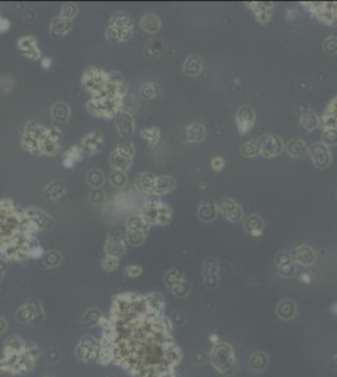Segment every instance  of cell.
I'll return each instance as SVG.
<instances>
[{
  "mask_svg": "<svg viewBox=\"0 0 337 377\" xmlns=\"http://www.w3.org/2000/svg\"><path fill=\"white\" fill-rule=\"evenodd\" d=\"M140 217L149 225L165 226L171 222L172 210L170 205L163 203L158 195L151 194V195H147L146 203L142 206Z\"/></svg>",
  "mask_w": 337,
  "mask_h": 377,
  "instance_id": "obj_1",
  "label": "cell"
},
{
  "mask_svg": "<svg viewBox=\"0 0 337 377\" xmlns=\"http://www.w3.org/2000/svg\"><path fill=\"white\" fill-rule=\"evenodd\" d=\"M209 360L212 362L213 367L223 375H230L236 370V357H234L233 348L227 343L218 342L212 348Z\"/></svg>",
  "mask_w": 337,
  "mask_h": 377,
  "instance_id": "obj_2",
  "label": "cell"
},
{
  "mask_svg": "<svg viewBox=\"0 0 337 377\" xmlns=\"http://www.w3.org/2000/svg\"><path fill=\"white\" fill-rule=\"evenodd\" d=\"M303 6L312 11L320 22L330 27L337 25V1H302Z\"/></svg>",
  "mask_w": 337,
  "mask_h": 377,
  "instance_id": "obj_3",
  "label": "cell"
},
{
  "mask_svg": "<svg viewBox=\"0 0 337 377\" xmlns=\"http://www.w3.org/2000/svg\"><path fill=\"white\" fill-rule=\"evenodd\" d=\"M135 150L131 144L120 145L112 152L110 157L111 165L116 169V171H125L131 165Z\"/></svg>",
  "mask_w": 337,
  "mask_h": 377,
  "instance_id": "obj_4",
  "label": "cell"
},
{
  "mask_svg": "<svg viewBox=\"0 0 337 377\" xmlns=\"http://www.w3.org/2000/svg\"><path fill=\"white\" fill-rule=\"evenodd\" d=\"M218 212L227 220L232 223H239L243 220V209L232 198H222L217 201Z\"/></svg>",
  "mask_w": 337,
  "mask_h": 377,
  "instance_id": "obj_5",
  "label": "cell"
},
{
  "mask_svg": "<svg viewBox=\"0 0 337 377\" xmlns=\"http://www.w3.org/2000/svg\"><path fill=\"white\" fill-rule=\"evenodd\" d=\"M308 155L312 158L313 165L317 169H326L331 165L332 153L331 149L322 142H316L308 148Z\"/></svg>",
  "mask_w": 337,
  "mask_h": 377,
  "instance_id": "obj_6",
  "label": "cell"
},
{
  "mask_svg": "<svg viewBox=\"0 0 337 377\" xmlns=\"http://www.w3.org/2000/svg\"><path fill=\"white\" fill-rule=\"evenodd\" d=\"M237 127L241 135H247L255 125V111L249 104H243L236 113Z\"/></svg>",
  "mask_w": 337,
  "mask_h": 377,
  "instance_id": "obj_7",
  "label": "cell"
},
{
  "mask_svg": "<svg viewBox=\"0 0 337 377\" xmlns=\"http://www.w3.org/2000/svg\"><path fill=\"white\" fill-rule=\"evenodd\" d=\"M260 156L267 158L277 157L284 150V144L279 137L274 135H265L260 137Z\"/></svg>",
  "mask_w": 337,
  "mask_h": 377,
  "instance_id": "obj_8",
  "label": "cell"
},
{
  "mask_svg": "<svg viewBox=\"0 0 337 377\" xmlns=\"http://www.w3.org/2000/svg\"><path fill=\"white\" fill-rule=\"evenodd\" d=\"M182 139L190 144H198L201 142L206 137L205 126L200 122H193L187 125L181 132Z\"/></svg>",
  "mask_w": 337,
  "mask_h": 377,
  "instance_id": "obj_9",
  "label": "cell"
},
{
  "mask_svg": "<svg viewBox=\"0 0 337 377\" xmlns=\"http://www.w3.org/2000/svg\"><path fill=\"white\" fill-rule=\"evenodd\" d=\"M320 127L322 130L337 129V96L330 101L324 115L320 116Z\"/></svg>",
  "mask_w": 337,
  "mask_h": 377,
  "instance_id": "obj_10",
  "label": "cell"
},
{
  "mask_svg": "<svg viewBox=\"0 0 337 377\" xmlns=\"http://www.w3.org/2000/svg\"><path fill=\"white\" fill-rule=\"evenodd\" d=\"M203 274L206 286L210 287V288H215L219 283V263L214 258L206 260L205 265H204Z\"/></svg>",
  "mask_w": 337,
  "mask_h": 377,
  "instance_id": "obj_11",
  "label": "cell"
},
{
  "mask_svg": "<svg viewBox=\"0 0 337 377\" xmlns=\"http://www.w3.org/2000/svg\"><path fill=\"white\" fill-rule=\"evenodd\" d=\"M244 230L249 235H252L253 238H259L262 236L263 230H264V220L262 219V217L257 214H252L249 217H247L244 219Z\"/></svg>",
  "mask_w": 337,
  "mask_h": 377,
  "instance_id": "obj_12",
  "label": "cell"
},
{
  "mask_svg": "<svg viewBox=\"0 0 337 377\" xmlns=\"http://www.w3.org/2000/svg\"><path fill=\"white\" fill-rule=\"evenodd\" d=\"M218 214V206L217 203L214 200H203L199 205L198 209V218L201 220V222L205 223H210L213 220L217 219Z\"/></svg>",
  "mask_w": 337,
  "mask_h": 377,
  "instance_id": "obj_13",
  "label": "cell"
},
{
  "mask_svg": "<svg viewBox=\"0 0 337 377\" xmlns=\"http://www.w3.org/2000/svg\"><path fill=\"white\" fill-rule=\"evenodd\" d=\"M175 186H176V181L171 176H168V175L156 176L155 181H154L153 194H155L158 196L165 195V194L171 193L175 189Z\"/></svg>",
  "mask_w": 337,
  "mask_h": 377,
  "instance_id": "obj_14",
  "label": "cell"
},
{
  "mask_svg": "<svg viewBox=\"0 0 337 377\" xmlns=\"http://www.w3.org/2000/svg\"><path fill=\"white\" fill-rule=\"evenodd\" d=\"M292 258H293V260L297 263V264L307 267V265L313 264V262H315V259H316V254H315V250H313L311 246L300 245L294 249L293 257Z\"/></svg>",
  "mask_w": 337,
  "mask_h": 377,
  "instance_id": "obj_15",
  "label": "cell"
},
{
  "mask_svg": "<svg viewBox=\"0 0 337 377\" xmlns=\"http://www.w3.org/2000/svg\"><path fill=\"white\" fill-rule=\"evenodd\" d=\"M102 145H103V137L99 132H92V134L87 135L82 141L83 150L89 155H94L96 152H98L102 149Z\"/></svg>",
  "mask_w": 337,
  "mask_h": 377,
  "instance_id": "obj_16",
  "label": "cell"
},
{
  "mask_svg": "<svg viewBox=\"0 0 337 377\" xmlns=\"http://www.w3.org/2000/svg\"><path fill=\"white\" fill-rule=\"evenodd\" d=\"M286 151L291 157L303 158L308 155V146L301 139H292L286 145Z\"/></svg>",
  "mask_w": 337,
  "mask_h": 377,
  "instance_id": "obj_17",
  "label": "cell"
},
{
  "mask_svg": "<svg viewBox=\"0 0 337 377\" xmlns=\"http://www.w3.org/2000/svg\"><path fill=\"white\" fill-rule=\"evenodd\" d=\"M204 68L203 59L198 54H191L184 62V73L190 77H196L201 73Z\"/></svg>",
  "mask_w": 337,
  "mask_h": 377,
  "instance_id": "obj_18",
  "label": "cell"
},
{
  "mask_svg": "<svg viewBox=\"0 0 337 377\" xmlns=\"http://www.w3.org/2000/svg\"><path fill=\"white\" fill-rule=\"evenodd\" d=\"M19 48L30 59H39L40 51L37 46V42L33 37H23L19 39Z\"/></svg>",
  "mask_w": 337,
  "mask_h": 377,
  "instance_id": "obj_19",
  "label": "cell"
},
{
  "mask_svg": "<svg viewBox=\"0 0 337 377\" xmlns=\"http://www.w3.org/2000/svg\"><path fill=\"white\" fill-rule=\"evenodd\" d=\"M300 123L302 126V129H305L306 131H315L320 127V116L313 111L308 110L301 115Z\"/></svg>",
  "mask_w": 337,
  "mask_h": 377,
  "instance_id": "obj_20",
  "label": "cell"
},
{
  "mask_svg": "<svg viewBox=\"0 0 337 377\" xmlns=\"http://www.w3.org/2000/svg\"><path fill=\"white\" fill-rule=\"evenodd\" d=\"M71 28H72V25H71V20H67V19L59 16V18H56L53 22H52L51 29L49 30H51V34L57 38V37H65V35L70 32Z\"/></svg>",
  "mask_w": 337,
  "mask_h": 377,
  "instance_id": "obj_21",
  "label": "cell"
},
{
  "mask_svg": "<svg viewBox=\"0 0 337 377\" xmlns=\"http://www.w3.org/2000/svg\"><path fill=\"white\" fill-rule=\"evenodd\" d=\"M117 130L122 136H129L134 132V120L130 113H122L117 118Z\"/></svg>",
  "mask_w": 337,
  "mask_h": 377,
  "instance_id": "obj_22",
  "label": "cell"
},
{
  "mask_svg": "<svg viewBox=\"0 0 337 377\" xmlns=\"http://www.w3.org/2000/svg\"><path fill=\"white\" fill-rule=\"evenodd\" d=\"M141 27H142V29L146 30L147 33L154 34V33L160 30L161 20L158 15H155V14H146V15L141 19Z\"/></svg>",
  "mask_w": 337,
  "mask_h": 377,
  "instance_id": "obj_23",
  "label": "cell"
},
{
  "mask_svg": "<svg viewBox=\"0 0 337 377\" xmlns=\"http://www.w3.org/2000/svg\"><path fill=\"white\" fill-rule=\"evenodd\" d=\"M155 177L153 174H149V172H144V174L140 175L139 180H137V187L140 189V191L146 195H151L154 191V181H155Z\"/></svg>",
  "mask_w": 337,
  "mask_h": 377,
  "instance_id": "obj_24",
  "label": "cell"
},
{
  "mask_svg": "<svg viewBox=\"0 0 337 377\" xmlns=\"http://www.w3.org/2000/svg\"><path fill=\"white\" fill-rule=\"evenodd\" d=\"M241 152L244 157H255L260 155V142L259 140H252V141L246 142L242 146Z\"/></svg>",
  "mask_w": 337,
  "mask_h": 377,
  "instance_id": "obj_25",
  "label": "cell"
},
{
  "mask_svg": "<svg viewBox=\"0 0 337 377\" xmlns=\"http://www.w3.org/2000/svg\"><path fill=\"white\" fill-rule=\"evenodd\" d=\"M52 115H53V118L56 121L66 122L70 118V108L65 103H56L53 110H52Z\"/></svg>",
  "mask_w": 337,
  "mask_h": 377,
  "instance_id": "obj_26",
  "label": "cell"
},
{
  "mask_svg": "<svg viewBox=\"0 0 337 377\" xmlns=\"http://www.w3.org/2000/svg\"><path fill=\"white\" fill-rule=\"evenodd\" d=\"M78 160H81V152L78 150L77 146H72L67 152L65 153V158H63V165L67 169H72L75 163L77 162Z\"/></svg>",
  "mask_w": 337,
  "mask_h": 377,
  "instance_id": "obj_27",
  "label": "cell"
},
{
  "mask_svg": "<svg viewBox=\"0 0 337 377\" xmlns=\"http://www.w3.org/2000/svg\"><path fill=\"white\" fill-rule=\"evenodd\" d=\"M244 4L254 13V15L263 13V11H269L274 6V3H268V1H249V3Z\"/></svg>",
  "mask_w": 337,
  "mask_h": 377,
  "instance_id": "obj_28",
  "label": "cell"
},
{
  "mask_svg": "<svg viewBox=\"0 0 337 377\" xmlns=\"http://www.w3.org/2000/svg\"><path fill=\"white\" fill-rule=\"evenodd\" d=\"M159 91H160V89H159L156 83H145V84H142L141 89H140V93H141L142 98L151 99L158 96Z\"/></svg>",
  "mask_w": 337,
  "mask_h": 377,
  "instance_id": "obj_29",
  "label": "cell"
},
{
  "mask_svg": "<svg viewBox=\"0 0 337 377\" xmlns=\"http://www.w3.org/2000/svg\"><path fill=\"white\" fill-rule=\"evenodd\" d=\"M141 136L150 142L151 146H156V144L160 141V130H159L158 127L145 129L141 131Z\"/></svg>",
  "mask_w": 337,
  "mask_h": 377,
  "instance_id": "obj_30",
  "label": "cell"
},
{
  "mask_svg": "<svg viewBox=\"0 0 337 377\" xmlns=\"http://www.w3.org/2000/svg\"><path fill=\"white\" fill-rule=\"evenodd\" d=\"M322 144L331 148V146H336L337 145V129H329L324 130L322 134Z\"/></svg>",
  "mask_w": 337,
  "mask_h": 377,
  "instance_id": "obj_31",
  "label": "cell"
},
{
  "mask_svg": "<svg viewBox=\"0 0 337 377\" xmlns=\"http://www.w3.org/2000/svg\"><path fill=\"white\" fill-rule=\"evenodd\" d=\"M324 51L325 53L329 54V56H336L337 54V37L331 35V37H327L324 40Z\"/></svg>",
  "mask_w": 337,
  "mask_h": 377,
  "instance_id": "obj_32",
  "label": "cell"
},
{
  "mask_svg": "<svg viewBox=\"0 0 337 377\" xmlns=\"http://www.w3.org/2000/svg\"><path fill=\"white\" fill-rule=\"evenodd\" d=\"M165 281H166V284H168V286L174 287V286H176V284L181 283V282L184 281V278H182V276L179 273V272H177V270L172 269V270H170L168 274H166Z\"/></svg>",
  "mask_w": 337,
  "mask_h": 377,
  "instance_id": "obj_33",
  "label": "cell"
},
{
  "mask_svg": "<svg viewBox=\"0 0 337 377\" xmlns=\"http://www.w3.org/2000/svg\"><path fill=\"white\" fill-rule=\"evenodd\" d=\"M77 14V6L75 4H66L62 9L61 16L62 18L67 19V20H71V19L75 18V15Z\"/></svg>",
  "mask_w": 337,
  "mask_h": 377,
  "instance_id": "obj_34",
  "label": "cell"
},
{
  "mask_svg": "<svg viewBox=\"0 0 337 377\" xmlns=\"http://www.w3.org/2000/svg\"><path fill=\"white\" fill-rule=\"evenodd\" d=\"M147 48H150V57H158L159 54L163 53L164 51V43L160 40H153L150 42V46L147 44Z\"/></svg>",
  "mask_w": 337,
  "mask_h": 377,
  "instance_id": "obj_35",
  "label": "cell"
},
{
  "mask_svg": "<svg viewBox=\"0 0 337 377\" xmlns=\"http://www.w3.org/2000/svg\"><path fill=\"white\" fill-rule=\"evenodd\" d=\"M46 190H48V191H52V190H53V193L48 194L49 198H52V199L61 198L62 194L65 193V189H63V187H62V185H61V184H58V182H53V184L48 185V186H47Z\"/></svg>",
  "mask_w": 337,
  "mask_h": 377,
  "instance_id": "obj_36",
  "label": "cell"
},
{
  "mask_svg": "<svg viewBox=\"0 0 337 377\" xmlns=\"http://www.w3.org/2000/svg\"><path fill=\"white\" fill-rule=\"evenodd\" d=\"M88 181L92 186H99L103 182V175L99 171H91L88 175Z\"/></svg>",
  "mask_w": 337,
  "mask_h": 377,
  "instance_id": "obj_37",
  "label": "cell"
},
{
  "mask_svg": "<svg viewBox=\"0 0 337 377\" xmlns=\"http://www.w3.org/2000/svg\"><path fill=\"white\" fill-rule=\"evenodd\" d=\"M210 166H212V169L214 170V171H222L225 166L224 157H222V156H215V157H213L212 161H210Z\"/></svg>",
  "mask_w": 337,
  "mask_h": 377,
  "instance_id": "obj_38",
  "label": "cell"
},
{
  "mask_svg": "<svg viewBox=\"0 0 337 377\" xmlns=\"http://www.w3.org/2000/svg\"><path fill=\"white\" fill-rule=\"evenodd\" d=\"M120 180L123 182V184H126V176H125V174H123V171L113 172L112 176H111V182H112L115 186H121L122 184L120 182Z\"/></svg>",
  "mask_w": 337,
  "mask_h": 377,
  "instance_id": "obj_39",
  "label": "cell"
},
{
  "mask_svg": "<svg viewBox=\"0 0 337 377\" xmlns=\"http://www.w3.org/2000/svg\"><path fill=\"white\" fill-rule=\"evenodd\" d=\"M255 19H257V22L260 23V24H267V23L270 22V19H272V14H270V11H263V13L255 14Z\"/></svg>",
  "mask_w": 337,
  "mask_h": 377,
  "instance_id": "obj_40",
  "label": "cell"
},
{
  "mask_svg": "<svg viewBox=\"0 0 337 377\" xmlns=\"http://www.w3.org/2000/svg\"><path fill=\"white\" fill-rule=\"evenodd\" d=\"M0 84H1V88L4 89V92L6 91V86H8L9 92H10L11 89H13L14 82L10 77H3L1 79H0Z\"/></svg>",
  "mask_w": 337,
  "mask_h": 377,
  "instance_id": "obj_41",
  "label": "cell"
},
{
  "mask_svg": "<svg viewBox=\"0 0 337 377\" xmlns=\"http://www.w3.org/2000/svg\"><path fill=\"white\" fill-rule=\"evenodd\" d=\"M10 28V22L8 19L0 16V33H5Z\"/></svg>",
  "mask_w": 337,
  "mask_h": 377,
  "instance_id": "obj_42",
  "label": "cell"
},
{
  "mask_svg": "<svg viewBox=\"0 0 337 377\" xmlns=\"http://www.w3.org/2000/svg\"><path fill=\"white\" fill-rule=\"evenodd\" d=\"M286 14H287L286 18H287V20H288V22H294V20L298 18L297 10H294V9H287Z\"/></svg>",
  "mask_w": 337,
  "mask_h": 377,
  "instance_id": "obj_43",
  "label": "cell"
},
{
  "mask_svg": "<svg viewBox=\"0 0 337 377\" xmlns=\"http://www.w3.org/2000/svg\"><path fill=\"white\" fill-rule=\"evenodd\" d=\"M129 272L132 277H135V276H137V274L141 273V268L136 267V265H131V267L126 269V273H129Z\"/></svg>",
  "mask_w": 337,
  "mask_h": 377,
  "instance_id": "obj_44",
  "label": "cell"
},
{
  "mask_svg": "<svg viewBox=\"0 0 337 377\" xmlns=\"http://www.w3.org/2000/svg\"><path fill=\"white\" fill-rule=\"evenodd\" d=\"M40 65H42V67H43L44 70H49L52 66V59L48 58V57H44V58L42 59V62H40Z\"/></svg>",
  "mask_w": 337,
  "mask_h": 377,
  "instance_id": "obj_45",
  "label": "cell"
},
{
  "mask_svg": "<svg viewBox=\"0 0 337 377\" xmlns=\"http://www.w3.org/2000/svg\"><path fill=\"white\" fill-rule=\"evenodd\" d=\"M308 277H310V276H308V274L303 273L302 276H301V279H302V281H305L306 283H310V282H311V278H308Z\"/></svg>",
  "mask_w": 337,
  "mask_h": 377,
  "instance_id": "obj_46",
  "label": "cell"
}]
</instances>
